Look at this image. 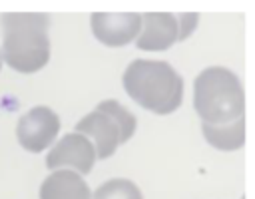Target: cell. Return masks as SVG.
I'll return each mask as SVG.
<instances>
[{
	"mask_svg": "<svg viewBox=\"0 0 255 199\" xmlns=\"http://www.w3.org/2000/svg\"><path fill=\"white\" fill-rule=\"evenodd\" d=\"M122 84L137 105L157 115L173 113L183 101V80L167 62L133 60L124 72Z\"/></svg>",
	"mask_w": 255,
	"mask_h": 199,
	"instance_id": "6da1fadb",
	"label": "cell"
},
{
	"mask_svg": "<svg viewBox=\"0 0 255 199\" xmlns=\"http://www.w3.org/2000/svg\"><path fill=\"white\" fill-rule=\"evenodd\" d=\"M2 62L20 74H34L50 60V18L46 14H4Z\"/></svg>",
	"mask_w": 255,
	"mask_h": 199,
	"instance_id": "7a4b0ae2",
	"label": "cell"
},
{
	"mask_svg": "<svg viewBox=\"0 0 255 199\" xmlns=\"http://www.w3.org/2000/svg\"><path fill=\"white\" fill-rule=\"evenodd\" d=\"M193 107L201 123L221 125L243 117L245 90L237 74L223 66L205 68L193 84Z\"/></svg>",
	"mask_w": 255,
	"mask_h": 199,
	"instance_id": "3957f363",
	"label": "cell"
},
{
	"mask_svg": "<svg viewBox=\"0 0 255 199\" xmlns=\"http://www.w3.org/2000/svg\"><path fill=\"white\" fill-rule=\"evenodd\" d=\"M60 131V117L48 105H36L28 109L16 123L18 143L32 153L48 149Z\"/></svg>",
	"mask_w": 255,
	"mask_h": 199,
	"instance_id": "277c9868",
	"label": "cell"
},
{
	"mask_svg": "<svg viewBox=\"0 0 255 199\" xmlns=\"http://www.w3.org/2000/svg\"><path fill=\"white\" fill-rule=\"evenodd\" d=\"M96 163V151L90 139L82 133H66L60 141L54 143V147L48 151L46 157V167L56 171V169H66L72 167L76 173L86 175L92 171Z\"/></svg>",
	"mask_w": 255,
	"mask_h": 199,
	"instance_id": "5b68a950",
	"label": "cell"
},
{
	"mask_svg": "<svg viewBox=\"0 0 255 199\" xmlns=\"http://www.w3.org/2000/svg\"><path fill=\"white\" fill-rule=\"evenodd\" d=\"M92 34L110 48H120L137 38L141 30V14L135 12H122V14H108L96 12L90 18Z\"/></svg>",
	"mask_w": 255,
	"mask_h": 199,
	"instance_id": "8992f818",
	"label": "cell"
},
{
	"mask_svg": "<svg viewBox=\"0 0 255 199\" xmlns=\"http://www.w3.org/2000/svg\"><path fill=\"white\" fill-rule=\"evenodd\" d=\"M76 133H82L90 139V143L94 145V151H96V159H106V157L114 155L118 145H122L118 125L114 123V119L110 115H106L104 111H98V109L90 111L76 123Z\"/></svg>",
	"mask_w": 255,
	"mask_h": 199,
	"instance_id": "52a82bcc",
	"label": "cell"
},
{
	"mask_svg": "<svg viewBox=\"0 0 255 199\" xmlns=\"http://www.w3.org/2000/svg\"><path fill=\"white\" fill-rule=\"evenodd\" d=\"M177 42V18L169 12H147L141 16V30L135 46L145 52H163Z\"/></svg>",
	"mask_w": 255,
	"mask_h": 199,
	"instance_id": "ba28073f",
	"label": "cell"
},
{
	"mask_svg": "<svg viewBox=\"0 0 255 199\" xmlns=\"http://www.w3.org/2000/svg\"><path fill=\"white\" fill-rule=\"evenodd\" d=\"M40 199H92V189L80 173L56 169L42 181Z\"/></svg>",
	"mask_w": 255,
	"mask_h": 199,
	"instance_id": "9c48e42d",
	"label": "cell"
},
{
	"mask_svg": "<svg viewBox=\"0 0 255 199\" xmlns=\"http://www.w3.org/2000/svg\"><path fill=\"white\" fill-rule=\"evenodd\" d=\"M201 133L207 139V143L219 151L241 149L245 143V115L221 125L201 123Z\"/></svg>",
	"mask_w": 255,
	"mask_h": 199,
	"instance_id": "30bf717a",
	"label": "cell"
},
{
	"mask_svg": "<svg viewBox=\"0 0 255 199\" xmlns=\"http://www.w3.org/2000/svg\"><path fill=\"white\" fill-rule=\"evenodd\" d=\"M96 109H98V111H104L106 115H110V117L114 119V123H116L118 129H120V141H122V143H126V141L135 133V127H137L135 115H133L128 107H124L118 100H104V101L98 103Z\"/></svg>",
	"mask_w": 255,
	"mask_h": 199,
	"instance_id": "8fae6325",
	"label": "cell"
},
{
	"mask_svg": "<svg viewBox=\"0 0 255 199\" xmlns=\"http://www.w3.org/2000/svg\"><path fill=\"white\" fill-rule=\"evenodd\" d=\"M92 199H143V195L133 181L116 177V179L102 183L92 193Z\"/></svg>",
	"mask_w": 255,
	"mask_h": 199,
	"instance_id": "7c38bea8",
	"label": "cell"
},
{
	"mask_svg": "<svg viewBox=\"0 0 255 199\" xmlns=\"http://www.w3.org/2000/svg\"><path fill=\"white\" fill-rule=\"evenodd\" d=\"M199 22V14H179L177 18V42L189 38V34L195 30Z\"/></svg>",
	"mask_w": 255,
	"mask_h": 199,
	"instance_id": "4fadbf2b",
	"label": "cell"
},
{
	"mask_svg": "<svg viewBox=\"0 0 255 199\" xmlns=\"http://www.w3.org/2000/svg\"><path fill=\"white\" fill-rule=\"evenodd\" d=\"M0 68H2V56H0Z\"/></svg>",
	"mask_w": 255,
	"mask_h": 199,
	"instance_id": "5bb4252c",
	"label": "cell"
}]
</instances>
